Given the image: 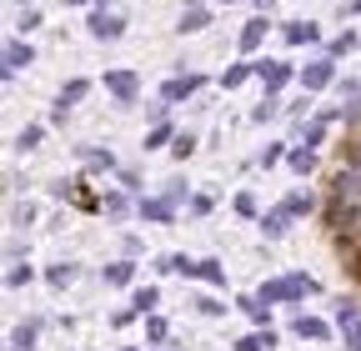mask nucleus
<instances>
[{
  "label": "nucleus",
  "mask_w": 361,
  "mask_h": 351,
  "mask_svg": "<svg viewBox=\"0 0 361 351\" xmlns=\"http://www.w3.org/2000/svg\"><path fill=\"white\" fill-rule=\"evenodd\" d=\"M256 75L266 80V91H281V85L291 80V66H281V61H256Z\"/></svg>",
  "instance_id": "39448f33"
},
{
  "label": "nucleus",
  "mask_w": 361,
  "mask_h": 351,
  "mask_svg": "<svg viewBox=\"0 0 361 351\" xmlns=\"http://www.w3.org/2000/svg\"><path fill=\"white\" fill-rule=\"evenodd\" d=\"M261 35H266V20H251V25L241 30V51H256V46H261Z\"/></svg>",
  "instance_id": "dca6fc26"
},
{
  "label": "nucleus",
  "mask_w": 361,
  "mask_h": 351,
  "mask_svg": "<svg viewBox=\"0 0 361 351\" xmlns=\"http://www.w3.org/2000/svg\"><path fill=\"white\" fill-rule=\"evenodd\" d=\"M90 35H96V40H116L121 35V20L106 16V11H96V16H90Z\"/></svg>",
  "instance_id": "0eeeda50"
},
{
  "label": "nucleus",
  "mask_w": 361,
  "mask_h": 351,
  "mask_svg": "<svg viewBox=\"0 0 361 351\" xmlns=\"http://www.w3.org/2000/svg\"><path fill=\"white\" fill-rule=\"evenodd\" d=\"M71 276H75V266H56L51 271V286H71Z\"/></svg>",
  "instance_id": "c756f323"
},
{
  "label": "nucleus",
  "mask_w": 361,
  "mask_h": 351,
  "mask_svg": "<svg viewBox=\"0 0 361 351\" xmlns=\"http://www.w3.org/2000/svg\"><path fill=\"white\" fill-rule=\"evenodd\" d=\"M286 221H291V211L281 206V211H271L266 221H261V231H266V236H281V231H286Z\"/></svg>",
  "instance_id": "2eb2a0df"
},
{
  "label": "nucleus",
  "mask_w": 361,
  "mask_h": 351,
  "mask_svg": "<svg viewBox=\"0 0 361 351\" xmlns=\"http://www.w3.org/2000/svg\"><path fill=\"white\" fill-rule=\"evenodd\" d=\"M130 276H135V271H130V261H116V266H106V281H111V286H126Z\"/></svg>",
  "instance_id": "6ab92c4d"
},
{
  "label": "nucleus",
  "mask_w": 361,
  "mask_h": 351,
  "mask_svg": "<svg viewBox=\"0 0 361 351\" xmlns=\"http://www.w3.org/2000/svg\"><path fill=\"white\" fill-rule=\"evenodd\" d=\"M351 276H356V281H361V251H356V256H351Z\"/></svg>",
  "instance_id": "f704fd0d"
},
{
  "label": "nucleus",
  "mask_w": 361,
  "mask_h": 351,
  "mask_svg": "<svg viewBox=\"0 0 361 351\" xmlns=\"http://www.w3.org/2000/svg\"><path fill=\"white\" fill-rule=\"evenodd\" d=\"M346 11H351V16H361V0H351V6H346Z\"/></svg>",
  "instance_id": "c9c22d12"
},
{
  "label": "nucleus",
  "mask_w": 361,
  "mask_h": 351,
  "mask_svg": "<svg viewBox=\"0 0 361 351\" xmlns=\"http://www.w3.org/2000/svg\"><path fill=\"white\" fill-rule=\"evenodd\" d=\"M341 331H346V346L361 351V321H351V326H341Z\"/></svg>",
  "instance_id": "7c9ffc66"
},
{
  "label": "nucleus",
  "mask_w": 361,
  "mask_h": 351,
  "mask_svg": "<svg viewBox=\"0 0 361 351\" xmlns=\"http://www.w3.org/2000/svg\"><path fill=\"white\" fill-rule=\"evenodd\" d=\"M35 56H30V46H20V40H11V46H6V80L20 70V66H30Z\"/></svg>",
  "instance_id": "6e6552de"
},
{
  "label": "nucleus",
  "mask_w": 361,
  "mask_h": 351,
  "mask_svg": "<svg viewBox=\"0 0 361 351\" xmlns=\"http://www.w3.org/2000/svg\"><path fill=\"white\" fill-rule=\"evenodd\" d=\"M20 281H30V266H20V261H16L11 276H6V286H20Z\"/></svg>",
  "instance_id": "bb28decb"
},
{
  "label": "nucleus",
  "mask_w": 361,
  "mask_h": 351,
  "mask_svg": "<svg viewBox=\"0 0 361 351\" xmlns=\"http://www.w3.org/2000/svg\"><path fill=\"white\" fill-rule=\"evenodd\" d=\"M286 40H291V46H306V40H316V25L311 20H291L286 25Z\"/></svg>",
  "instance_id": "4468645a"
},
{
  "label": "nucleus",
  "mask_w": 361,
  "mask_h": 351,
  "mask_svg": "<svg viewBox=\"0 0 361 351\" xmlns=\"http://www.w3.org/2000/svg\"><path fill=\"white\" fill-rule=\"evenodd\" d=\"M246 75H256V61H241V66H231V70L221 75V85H226V91H236V85H241Z\"/></svg>",
  "instance_id": "f8f14e48"
},
{
  "label": "nucleus",
  "mask_w": 361,
  "mask_h": 351,
  "mask_svg": "<svg viewBox=\"0 0 361 351\" xmlns=\"http://www.w3.org/2000/svg\"><path fill=\"white\" fill-rule=\"evenodd\" d=\"M40 136H45V125H25L20 136H16V146H20V151H30V146H40Z\"/></svg>",
  "instance_id": "412c9836"
},
{
  "label": "nucleus",
  "mask_w": 361,
  "mask_h": 351,
  "mask_svg": "<svg viewBox=\"0 0 361 351\" xmlns=\"http://www.w3.org/2000/svg\"><path fill=\"white\" fill-rule=\"evenodd\" d=\"M151 306H156V286H141L135 291V312H151Z\"/></svg>",
  "instance_id": "5701e85b"
},
{
  "label": "nucleus",
  "mask_w": 361,
  "mask_h": 351,
  "mask_svg": "<svg viewBox=\"0 0 361 351\" xmlns=\"http://www.w3.org/2000/svg\"><path fill=\"white\" fill-rule=\"evenodd\" d=\"M286 161H291V171H301V176H311V166H316V156H311V146H306V151H291Z\"/></svg>",
  "instance_id": "aec40b11"
},
{
  "label": "nucleus",
  "mask_w": 361,
  "mask_h": 351,
  "mask_svg": "<svg viewBox=\"0 0 361 351\" xmlns=\"http://www.w3.org/2000/svg\"><path fill=\"white\" fill-rule=\"evenodd\" d=\"M346 51H356V35H351V30H346V35H336V40H331V56H346Z\"/></svg>",
  "instance_id": "b1692460"
},
{
  "label": "nucleus",
  "mask_w": 361,
  "mask_h": 351,
  "mask_svg": "<svg viewBox=\"0 0 361 351\" xmlns=\"http://www.w3.org/2000/svg\"><path fill=\"white\" fill-rule=\"evenodd\" d=\"M201 91V75H176V80H166V91H161V101L166 106H176V101H186V96H196Z\"/></svg>",
  "instance_id": "20e7f679"
},
{
  "label": "nucleus",
  "mask_w": 361,
  "mask_h": 351,
  "mask_svg": "<svg viewBox=\"0 0 361 351\" xmlns=\"http://www.w3.org/2000/svg\"><path fill=\"white\" fill-rule=\"evenodd\" d=\"M286 211H291V216H301V211H311V196H286Z\"/></svg>",
  "instance_id": "c85d7f7f"
},
{
  "label": "nucleus",
  "mask_w": 361,
  "mask_h": 351,
  "mask_svg": "<svg viewBox=\"0 0 361 351\" xmlns=\"http://www.w3.org/2000/svg\"><path fill=\"white\" fill-rule=\"evenodd\" d=\"M141 216H151V221H171V196L166 201H141Z\"/></svg>",
  "instance_id": "f3484780"
},
{
  "label": "nucleus",
  "mask_w": 361,
  "mask_h": 351,
  "mask_svg": "<svg viewBox=\"0 0 361 351\" xmlns=\"http://www.w3.org/2000/svg\"><path fill=\"white\" fill-rule=\"evenodd\" d=\"M206 20H211V16H206V6H191L186 16H180V25H176V30H180V35H191V30H206Z\"/></svg>",
  "instance_id": "9b49d317"
},
{
  "label": "nucleus",
  "mask_w": 361,
  "mask_h": 351,
  "mask_svg": "<svg viewBox=\"0 0 361 351\" xmlns=\"http://www.w3.org/2000/svg\"><path fill=\"white\" fill-rule=\"evenodd\" d=\"M271 116H276V101H271V96H266V101H261V106L251 111V121H271Z\"/></svg>",
  "instance_id": "a878e982"
},
{
  "label": "nucleus",
  "mask_w": 361,
  "mask_h": 351,
  "mask_svg": "<svg viewBox=\"0 0 361 351\" xmlns=\"http://www.w3.org/2000/svg\"><path fill=\"white\" fill-rule=\"evenodd\" d=\"M196 306H201V312H206V316H221V312H226V306H221V301H216V296H201V301H196Z\"/></svg>",
  "instance_id": "473e14b6"
},
{
  "label": "nucleus",
  "mask_w": 361,
  "mask_h": 351,
  "mask_svg": "<svg viewBox=\"0 0 361 351\" xmlns=\"http://www.w3.org/2000/svg\"><path fill=\"white\" fill-rule=\"evenodd\" d=\"M106 91L116 96V106H135V96H141V80H135L130 70H111V75H106Z\"/></svg>",
  "instance_id": "f03ea898"
},
{
  "label": "nucleus",
  "mask_w": 361,
  "mask_h": 351,
  "mask_svg": "<svg viewBox=\"0 0 361 351\" xmlns=\"http://www.w3.org/2000/svg\"><path fill=\"white\" fill-rule=\"evenodd\" d=\"M236 211H241V216H256V196L241 191V196H236Z\"/></svg>",
  "instance_id": "cd10ccee"
},
{
  "label": "nucleus",
  "mask_w": 361,
  "mask_h": 351,
  "mask_svg": "<svg viewBox=\"0 0 361 351\" xmlns=\"http://www.w3.org/2000/svg\"><path fill=\"white\" fill-rule=\"evenodd\" d=\"M326 226H331L336 246H341L346 256H356V251H361V201H336V206L326 211Z\"/></svg>",
  "instance_id": "f257e3e1"
},
{
  "label": "nucleus",
  "mask_w": 361,
  "mask_h": 351,
  "mask_svg": "<svg viewBox=\"0 0 361 351\" xmlns=\"http://www.w3.org/2000/svg\"><path fill=\"white\" fill-rule=\"evenodd\" d=\"M341 156H346V166H356V171H361V141H346V146H341Z\"/></svg>",
  "instance_id": "393cba45"
},
{
  "label": "nucleus",
  "mask_w": 361,
  "mask_h": 351,
  "mask_svg": "<svg viewBox=\"0 0 361 351\" xmlns=\"http://www.w3.org/2000/svg\"><path fill=\"white\" fill-rule=\"evenodd\" d=\"M191 276H201V281H211V286H226L221 261H191Z\"/></svg>",
  "instance_id": "1a4fd4ad"
},
{
  "label": "nucleus",
  "mask_w": 361,
  "mask_h": 351,
  "mask_svg": "<svg viewBox=\"0 0 361 351\" xmlns=\"http://www.w3.org/2000/svg\"><path fill=\"white\" fill-rule=\"evenodd\" d=\"M271 346H276V336H271V331H266V336L256 331V336H246V341H236V351H271Z\"/></svg>",
  "instance_id": "a211bd4d"
},
{
  "label": "nucleus",
  "mask_w": 361,
  "mask_h": 351,
  "mask_svg": "<svg viewBox=\"0 0 361 351\" xmlns=\"http://www.w3.org/2000/svg\"><path fill=\"white\" fill-rule=\"evenodd\" d=\"M331 196L336 201H361V171L356 166H346V171L331 176Z\"/></svg>",
  "instance_id": "7ed1b4c3"
},
{
  "label": "nucleus",
  "mask_w": 361,
  "mask_h": 351,
  "mask_svg": "<svg viewBox=\"0 0 361 351\" xmlns=\"http://www.w3.org/2000/svg\"><path fill=\"white\" fill-rule=\"evenodd\" d=\"M296 336H306V341H326L331 331H326V321H316V316H296Z\"/></svg>",
  "instance_id": "9d476101"
},
{
  "label": "nucleus",
  "mask_w": 361,
  "mask_h": 351,
  "mask_svg": "<svg viewBox=\"0 0 361 351\" xmlns=\"http://www.w3.org/2000/svg\"><path fill=\"white\" fill-rule=\"evenodd\" d=\"M166 136H171V125L166 121H156V130L146 136V151H156V146H166Z\"/></svg>",
  "instance_id": "4be33fe9"
},
{
  "label": "nucleus",
  "mask_w": 361,
  "mask_h": 351,
  "mask_svg": "<svg viewBox=\"0 0 361 351\" xmlns=\"http://www.w3.org/2000/svg\"><path fill=\"white\" fill-rule=\"evenodd\" d=\"M171 151H176V156H180V161H186V156H191V151H196V141H191V136H176V146H171Z\"/></svg>",
  "instance_id": "2f4dec72"
},
{
  "label": "nucleus",
  "mask_w": 361,
  "mask_h": 351,
  "mask_svg": "<svg viewBox=\"0 0 361 351\" xmlns=\"http://www.w3.org/2000/svg\"><path fill=\"white\" fill-rule=\"evenodd\" d=\"M85 91H90V80H71L66 91H61V106H56V116H66V106H75V101H80Z\"/></svg>",
  "instance_id": "ddd939ff"
},
{
  "label": "nucleus",
  "mask_w": 361,
  "mask_h": 351,
  "mask_svg": "<svg viewBox=\"0 0 361 351\" xmlns=\"http://www.w3.org/2000/svg\"><path fill=\"white\" fill-rule=\"evenodd\" d=\"M331 75H336V66H331V61H316V66H306L301 85H306V91H326V85H331Z\"/></svg>",
  "instance_id": "423d86ee"
},
{
  "label": "nucleus",
  "mask_w": 361,
  "mask_h": 351,
  "mask_svg": "<svg viewBox=\"0 0 361 351\" xmlns=\"http://www.w3.org/2000/svg\"><path fill=\"white\" fill-rule=\"evenodd\" d=\"M30 341H35V326H20V331L11 336V346H30Z\"/></svg>",
  "instance_id": "72a5a7b5"
}]
</instances>
